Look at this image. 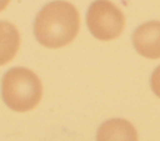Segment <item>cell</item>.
I'll return each instance as SVG.
<instances>
[{"instance_id":"obj_1","label":"cell","mask_w":160,"mask_h":141,"mask_svg":"<svg viewBox=\"0 0 160 141\" xmlns=\"http://www.w3.org/2000/svg\"><path fill=\"white\" fill-rule=\"evenodd\" d=\"M78 9L64 0L46 4L34 21V35L45 47L59 49L72 42L79 32Z\"/></svg>"},{"instance_id":"obj_6","label":"cell","mask_w":160,"mask_h":141,"mask_svg":"<svg viewBox=\"0 0 160 141\" xmlns=\"http://www.w3.org/2000/svg\"><path fill=\"white\" fill-rule=\"evenodd\" d=\"M20 46V34L15 25L0 21V66L10 62Z\"/></svg>"},{"instance_id":"obj_5","label":"cell","mask_w":160,"mask_h":141,"mask_svg":"<svg viewBox=\"0 0 160 141\" xmlns=\"http://www.w3.org/2000/svg\"><path fill=\"white\" fill-rule=\"evenodd\" d=\"M96 141H138V132L128 120L111 119L99 127Z\"/></svg>"},{"instance_id":"obj_8","label":"cell","mask_w":160,"mask_h":141,"mask_svg":"<svg viewBox=\"0 0 160 141\" xmlns=\"http://www.w3.org/2000/svg\"><path fill=\"white\" fill-rule=\"evenodd\" d=\"M9 2H10V0H0V11L5 10L6 6L9 5Z\"/></svg>"},{"instance_id":"obj_7","label":"cell","mask_w":160,"mask_h":141,"mask_svg":"<svg viewBox=\"0 0 160 141\" xmlns=\"http://www.w3.org/2000/svg\"><path fill=\"white\" fill-rule=\"evenodd\" d=\"M150 85H151L154 94L158 97H160V65L154 70L151 79H150Z\"/></svg>"},{"instance_id":"obj_3","label":"cell","mask_w":160,"mask_h":141,"mask_svg":"<svg viewBox=\"0 0 160 141\" xmlns=\"http://www.w3.org/2000/svg\"><path fill=\"white\" fill-rule=\"evenodd\" d=\"M86 24L90 34L101 41H110L125 29L122 11L109 0H95L88 9Z\"/></svg>"},{"instance_id":"obj_4","label":"cell","mask_w":160,"mask_h":141,"mask_svg":"<svg viewBox=\"0 0 160 141\" xmlns=\"http://www.w3.org/2000/svg\"><path fill=\"white\" fill-rule=\"evenodd\" d=\"M138 54L146 59H160V21H148L135 29L131 36Z\"/></svg>"},{"instance_id":"obj_2","label":"cell","mask_w":160,"mask_h":141,"mask_svg":"<svg viewBox=\"0 0 160 141\" xmlns=\"http://www.w3.org/2000/svg\"><path fill=\"white\" fill-rule=\"evenodd\" d=\"M1 96L12 111L26 112L39 105L42 84L34 71L26 67H12L2 77Z\"/></svg>"}]
</instances>
